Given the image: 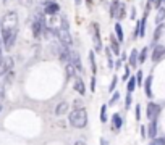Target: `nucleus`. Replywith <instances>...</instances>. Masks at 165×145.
Wrapping results in <instances>:
<instances>
[{"label": "nucleus", "mask_w": 165, "mask_h": 145, "mask_svg": "<svg viewBox=\"0 0 165 145\" xmlns=\"http://www.w3.org/2000/svg\"><path fill=\"white\" fill-rule=\"evenodd\" d=\"M0 32H2V42L5 50H10L18 35V14L15 11H8L3 14L0 21Z\"/></svg>", "instance_id": "1"}, {"label": "nucleus", "mask_w": 165, "mask_h": 145, "mask_svg": "<svg viewBox=\"0 0 165 145\" xmlns=\"http://www.w3.org/2000/svg\"><path fill=\"white\" fill-rule=\"evenodd\" d=\"M57 37H59V42L67 45L68 48L73 45V37L70 34V26H68V21H67V16H62L60 19V27L57 29Z\"/></svg>", "instance_id": "2"}, {"label": "nucleus", "mask_w": 165, "mask_h": 145, "mask_svg": "<svg viewBox=\"0 0 165 145\" xmlns=\"http://www.w3.org/2000/svg\"><path fill=\"white\" fill-rule=\"evenodd\" d=\"M70 124L73 127H78V129H83L86 127V124H88V113H86V110L81 106V108H76V110H73L70 113Z\"/></svg>", "instance_id": "3"}, {"label": "nucleus", "mask_w": 165, "mask_h": 145, "mask_svg": "<svg viewBox=\"0 0 165 145\" xmlns=\"http://www.w3.org/2000/svg\"><path fill=\"white\" fill-rule=\"evenodd\" d=\"M91 29V35H92V40H94V47H96V52H100L102 50V39H100V31H99V24L97 23H92L89 26Z\"/></svg>", "instance_id": "4"}, {"label": "nucleus", "mask_w": 165, "mask_h": 145, "mask_svg": "<svg viewBox=\"0 0 165 145\" xmlns=\"http://www.w3.org/2000/svg\"><path fill=\"white\" fill-rule=\"evenodd\" d=\"M159 113H160V106L157 105V103H152V102H149L147 111H146L147 119H149V121H155V119H157V116H159Z\"/></svg>", "instance_id": "5"}, {"label": "nucleus", "mask_w": 165, "mask_h": 145, "mask_svg": "<svg viewBox=\"0 0 165 145\" xmlns=\"http://www.w3.org/2000/svg\"><path fill=\"white\" fill-rule=\"evenodd\" d=\"M70 60H71V64L75 66L76 71L83 72V64H81V58H80V55H78L76 52H71V53H70Z\"/></svg>", "instance_id": "6"}, {"label": "nucleus", "mask_w": 165, "mask_h": 145, "mask_svg": "<svg viewBox=\"0 0 165 145\" xmlns=\"http://www.w3.org/2000/svg\"><path fill=\"white\" fill-rule=\"evenodd\" d=\"M73 89L80 93V95H84L86 93V85H84V81L81 77H75V82H73Z\"/></svg>", "instance_id": "7"}, {"label": "nucleus", "mask_w": 165, "mask_h": 145, "mask_svg": "<svg viewBox=\"0 0 165 145\" xmlns=\"http://www.w3.org/2000/svg\"><path fill=\"white\" fill-rule=\"evenodd\" d=\"M165 56V47L163 45H155V48H154V52H152V60L154 61H159V60H162V58Z\"/></svg>", "instance_id": "8"}, {"label": "nucleus", "mask_w": 165, "mask_h": 145, "mask_svg": "<svg viewBox=\"0 0 165 145\" xmlns=\"http://www.w3.org/2000/svg\"><path fill=\"white\" fill-rule=\"evenodd\" d=\"M44 5H46L44 6V13L46 14H55L57 11H59V5H57L55 2H47Z\"/></svg>", "instance_id": "9"}, {"label": "nucleus", "mask_w": 165, "mask_h": 145, "mask_svg": "<svg viewBox=\"0 0 165 145\" xmlns=\"http://www.w3.org/2000/svg\"><path fill=\"white\" fill-rule=\"evenodd\" d=\"M67 111H68V103L67 102H60V103L55 106V114L57 116H63Z\"/></svg>", "instance_id": "10"}, {"label": "nucleus", "mask_w": 165, "mask_h": 145, "mask_svg": "<svg viewBox=\"0 0 165 145\" xmlns=\"http://www.w3.org/2000/svg\"><path fill=\"white\" fill-rule=\"evenodd\" d=\"M147 135L150 139H155L157 137V121H150L147 126Z\"/></svg>", "instance_id": "11"}, {"label": "nucleus", "mask_w": 165, "mask_h": 145, "mask_svg": "<svg viewBox=\"0 0 165 145\" xmlns=\"http://www.w3.org/2000/svg\"><path fill=\"white\" fill-rule=\"evenodd\" d=\"M110 48L113 50V53H115V55L120 53V44H118V39L113 34H110Z\"/></svg>", "instance_id": "12"}, {"label": "nucleus", "mask_w": 165, "mask_h": 145, "mask_svg": "<svg viewBox=\"0 0 165 145\" xmlns=\"http://www.w3.org/2000/svg\"><path fill=\"white\" fill-rule=\"evenodd\" d=\"M144 89H146V95L150 98L152 97V76H149L144 82Z\"/></svg>", "instance_id": "13"}, {"label": "nucleus", "mask_w": 165, "mask_h": 145, "mask_svg": "<svg viewBox=\"0 0 165 145\" xmlns=\"http://www.w3.org/2000/svg\"><path fill=\"white\" fill-rule=\"evenodd\" d=\"M112 121H113V126H115V129H120L121 126H123V119H121V116H120L118 113H113Z\"/></svg>", "instance_id": "14"}, {"label": "nucleus", "mask_w": 165, "mask_h": 145, "mask_svg": "<svg viewBox=\"0 0 165 145\" xmlns=\"http://www.w3.org/2000/svg\"><path fill=\"white\" fill-rule=\"evenodd\" d=\"M144 27H146V18H142L141 23L138 24V27H136V35H139V37H144Z\"/></svg>", "instance_id": "15"}, {"label": "nucleus", "mask_w": 165, "mask_h": 145, "mask_svg": "<svg viewBox=\"0 0 165 145\" xmlns=\"http://www.w3.org/2000/svg\"><path fill=\"white\" fill-rule=\"evenodd\" d=\"M163 19H165V8H163V6H160L159 11H157V16H155V23L157 24H162Z\"/></svg>", "instance_id": "16"}, {"label": "nucleus", "mask_w": 165, "mask_h": 145, "mask_svg": "<svg viewBox=\"0 0 165 145\" xmlns=\"http://www.w3.org/2000/svg\"><path fill=\"white\" fill-rule=\"evenodd\" d=\"M118 6H120V2H118V0H113V2H112V6H110V16H112V18H117V10H118Z\"/></svg>", "instance_id": "17"}, {"label": "nucleus", "mask_w": 165, "mask_h": 145, "mask_svg": "<svg viewBox=\"0 0 165 145\" xmlns=\"http://www.w3.org/2000/svg\"><path fill=\"white\" fill-rule=\"evenodd\" d=\"M136 77H130L128 79V84H126V89H128V93H131L134 89H136Z\"/></svg>", "instance_id": "18"}, {"label": "nucleus", "mask_w": 165, "mask_h": 145, "mask_svg": "<svg viewBox=\"0 0 165 145\" xmlns=\"http://www.w3.org/2000/svg\"><path fill=\"white\" fill-rule=\"evenodd\" d=\"M130 64L131 66H138V50H133L131 55H130Z\"/></svg>", "instance_id": "19"}, {"label": "nucleus", "mask_w": 165, "mask_h": 145, "mask_svg": "<svg viewBox=\"0 0 165 145\" xmlns=\"http://www.w3.org/2000/svg\"><path fill=\"white\" fill-rule=\"evenodd\" d=\"M75 66L71 63H68L67 64V79H71V77H75Z\"/></svg>", "instance_id": "20"}, {"label": "nucleus", "mask_w": 165, "mask_h": 145, "mask_svg": "<svg viewBox=\"0 0 165 145\" xmlns=\"http://www.w3.org/2000/svg\"><path fill=\"white\" fill-rule=\"evenodd\" d=\"M147 60V48L144 47L141 50V53H139V56H138V63H144Z\"/></svg>", "instance_id": "21"}, {"label": "nucleus", "mask_w": 165, "mask_h": 145, "mask_svg": "<svg viewBox=\"0 0 165 145\" xmlns=\"http://www.w3.org/2000/svg\"><path fill=\"white\" fill-rule=\"evenodd\" d=\"M89 61H91V69H92V72L96 74L97 66H96V60H94V52H91V53H89Z\"/></svg>", "instance_id": "22"}, {"label": "nucleus", "mask_w": 165, "mask_h": 145, "mask_svg": "<svg viewBox=\"0 0 165 145\" xmlns=\"http://www.w3.org/2000/svg\"><path fill=\"white\" fill-rule=\"evenodd\" d=\"M163 31H165V26H163V24H159V27L155 29V34H154V40L159 39L160 35H162V32H163Z\"/></svg>", "instance_id": "23"}, {"label": "nucleus", "mask_w": 165, "mask_h": 145, "mask_svg": "<svg viewBox=\"0 0 165 145\" xmlns=\"http://www.w3.org/2000/svg\"><path fill=\"white\" fill-rule=\"evenodd\" d=\"M115 34H117L118 40H123V29H121V26H120L118 23L115 24Z\"/></svg>", "instance_id": "24"}, {"label": "nucleus", "mask_w": 165, "mask_h": 145, "mask_svg": "<svg viewBox=\"0 0 165 145\" xmlns=\"http://www.w3.org/2000/svg\"><path fill=\"white\" fill-rule=\"evenodd\" d=\"M149 145H165V139L163 137H155V139L150 140Z\"/></svg>", "instance_id": "25"}, {"label": "nucleus", "mask_w": 165, "mask_h": 145, "mask_svg": "<svg viewBox=\"0 0 165 145\" xmlns=\"http://www.w3.org/2000/svg\"><path fill=\"white\" fill-rule=\"evenodd\" d=\"M100 121L107 122V106H105V105L100 108Z\"/></svg>", "instance_id": "26"}, {"label": "nucleus", "mask_w": 165, "mask_h": 145, "mask_svg": "<svg viewBox=\"0 0 165 145\" xmlns=\"http://www.w3.org/2000/svg\"><path fill=\"white\" fill-rule=\"evenodd\" d=\"M117 82H118L117 76H113V79H112V84H110V87H109V90H110V92H113V89L117 87Z\"/></svg>", "instance_id": "27"}, {"label": "nucleus", "mask_w": 165, "mask_h": 145, "mask_svg": "<svg viewBox=\"0 0 165 145\" xmlns=\"http://www.w3.org/2000/svg\"><path fill=\"white\" fill-rule=\"evenodd\" d=\"M118 98H120V93H118V92H115V93H113V97L110 98V102H109V103H110V105L117 103V102H118Z\"/></svg>", "instance_id": "28"}, {"label": "nucleus", "mask_w": 165, "mask_h": 145, "mask_svg": "<svg viewBox=\"0 0 165 145\" xmlns=\"http://www.w3.org/2000/svg\"><path fill=\"white\" fill-rule=\"evenodd\" d=\"M136 84H142V72L141 71H138V74H136Z\"/></svg>", "instance_id": "29"}, {"label": "nucleus", "mask_w": 165, "mask_h": 145, "mask_svg": "<svg viewBox=\"0 0 165 145\" xmlns=\"http://www.w3.org/2000/svg\"><path fill=\"white\" fill-rule=\"evenodd\" d=\"M136 119L141 121V106L139 105H136Z\"/></svg>", "instance_id": "30"}, {"label": "nucleus", "mask_w": 165, "mask_h": 145, "mask_svg": "<svg viewBox=\"0 0 165 145\" xmlns=\"http://www.w3.org/2000/svg\"><path fill=\"white\" fill-rule=\"evenodd\" d=\"M125 106H126V110L131 106V95H126V100H125Z\"/></svg>", "instance_id": "31"}, {"label": "nucleus", "mask_w": 165, "mask_h": 145, "mask_svg": "<svg viewBox=\"0 0 165 145\" xmlns=\"http://www.w3.org/2000/svg\"><path fill=\"white\" fill-rule=\"evenodd\" d=\"M18 2H20L21 5H24V6H29V5L33 3V0H18Z\"/></svg>", "instance_id": "32"}, {"label": "nucleus", "mask_w": 165, "mask_h": 145, "mask_svg": "<svg viewBox=\"0 0 165 145\" xmlns=\"http://www.w3.org/2000/svg\"><path fill=\"white\" fill-rule=\"evenodd\" d=\"M91 89H92V90L96 89V77H94V76H92V79H91Z\"/></svg>", "instance_id": "33"}, {"label": "nucleus", "mask_w": 165, "mask_h": 145, "mask_svg": "<svg viewBox=\"0 0 165 145\" xmlns=\"http://www.w3.org/2000/svg\"><path fill=\"white\" fill-rule=\"evenodd\" d=\"M2 98H3V90L0 89V106H2Z\"/></svg>", "instance_id": "34"}, {"label": "nucleus", "mask_w": 165, "mask_h": 145, "mask_svg": "<svg viewBox=\"0 0 165 145\" xmlns=\"http://www.w3.org/2000/svg\"><path fill=\"white\" fill-rule=\"evenodd\" d=\"M75 145H86L83 140H78V142H75Z\"/></svg>", "instance_id": "35"}, {"label": "nucleus", "mask_w": 165, "mask_h": 145, "mask_svg": "<svg viewBox=\"0 0 165 145\" xmlns=\"http://www.w3.org/2000/svg\"><path fill=\"white\" fill-rule=\"evenodd\" d=\"M100 145H107V140L105 139H100Z\"/></svg>", "instance_id": "36"}, {"label": "nucleus", "mask_w": 165, "mask_h": 145, "mask_svg": "<svg viewBox=\"0 0 165 145\" xmlns=\"http://www.w3.org/2000/svg\"><path fill=\"white\" fill-rule=\"evenodd\" d=\"M0 63H2V47H0Z\"/></svg>", "instance_id": "37"}, {"label": "nucleus", "mask_w": 165, "mask_h": 145, "mask_svg": "<svg viewBox=\"0 0 165 145\" xmlns=\"http://www.w3.org/2000/svg\"><path fill=\"white\" fill-rule=\"evenodd\" d=\"M152 2H154V0H149V6H150V5H152Z\"/></svg>", "instance_id": "38"}]
</instances>
